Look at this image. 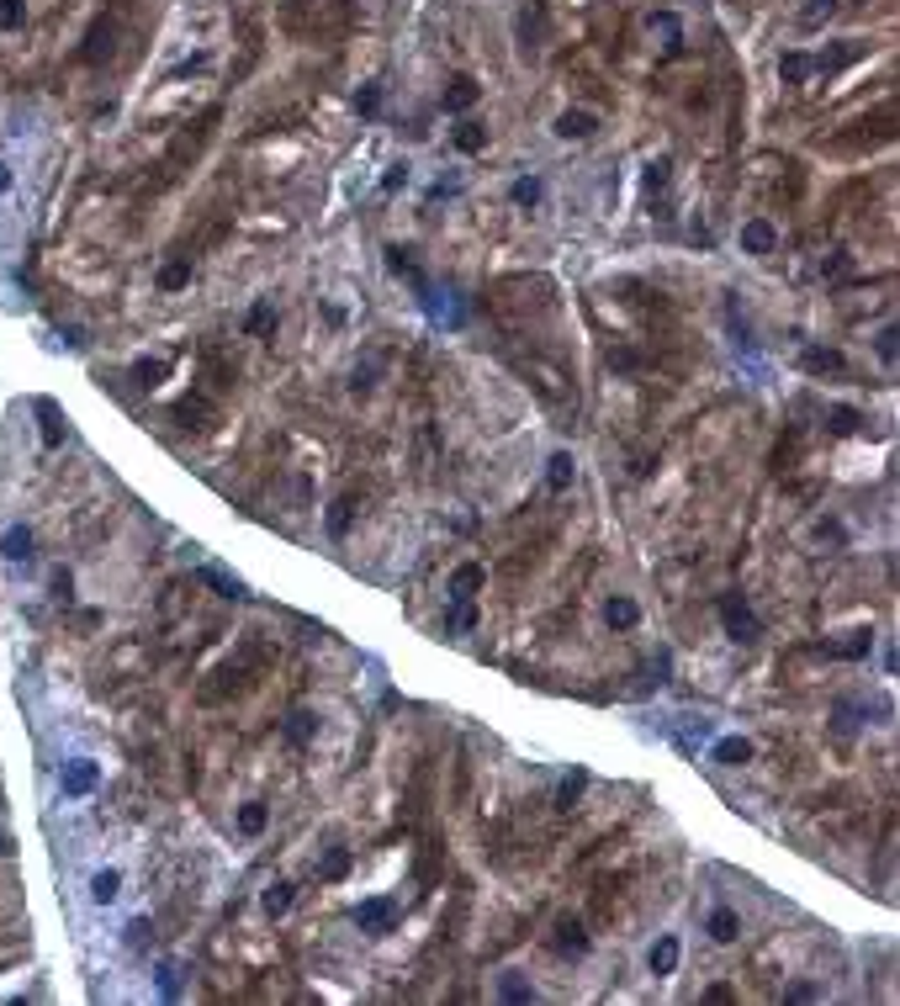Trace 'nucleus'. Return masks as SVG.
Masks as SVG:
<instances>
[{
  "instance_id": "obj_16",
  "label": "nucleus",
  "mask_w": 900,
  "mask_h": 1006,
  "mask_svg": "<svg viewBox=\"0 0 900 1006\" xmlns=\"http://www.w3.org/2000/svg\"><path fill=\"white\" fill-rule=\"evenodd\" d=\"M705 927H710V938H715V943H736V938H741V916H736L731 906H715Z\"/></svg>"
},
{
  "instance_id": "obj_31",
  "label": "nucleus",
  "mask_w": 900,
  "mask_h": 1006,
  "mask_svg": "<svg viewBox=\"0 0 900 1006\" xmlns=\"http://www.w3.org/2000/svg\"><path fill=\"white\" fill-rule=\"evenodd\" d=\"M265 821H271V811H265L260 800H249V805L238 811V831H244V837H260V831H265Z\"/></svg>"
},
{
  "instance_id": "obj_7",
  "label": "nucleus",
  "mask_w": 900,
  "mask_h": 1006,
  "mask_svg": "<svg viewBox=\"0 0 900 1006\" xmlns=\"http://www.w3.org/2000/svg\"><path fill=\"white\" fill-rule=\"evenodd\" d=\"M593 133H599V112H588V107H567L557 117V138H567V143H583Z\"/></svg>"
},
{
  "instance_id": "obj_37",
  "label": "nucleus",
  "mask_w": 900,
  "mask_h": 1006,
  "mask_svg": "<svg viewBox=\"0 0 900 1006\" xmlns=\"http://www.w3.org/2000/svg\"><path fill=\"white\" fill-rule=\"evenodd\" d=\"M832 11H837V0H810V5L800 11V27H821Z\"/></svg>"
},
{
  "instance_id": "obj_11",
  "label": "nucleus",
  "mask_w": 900,
  "mask_h": 1006,
  "mask_svg": "<svg viewBox=\"0 0 900 1006\" xmlns=\"http://www.w3.org/2000/svg\"><path fill=\"white\" fill-rule=\"evenodd\" d=\"M477 96H482V85H477L472 74H455V80L446 85V112H472Z\"/></svg>"
},
{
  "instance_id": "obj_14",
  "label": "nucleus",
  "mask_w": 900,
  "mask_h": 1006,
  "mask_svg": "<svg viewBox=\"0 0 900 1006\" xmlns=\"http://www.w3.org/2000/svg\"><path fill=\"white\" fill-rule=\"evenodd\" d=\"M710 758H715L721 769H741V763H752V742H747V736H721Z\"/></svg>"
},
{
  "instance_id": "obj_19",
  "label": "nucleus",
  "mask_w": 900,
  "mask_h": 1006,
  "mask_svg": "<svg viewBox=\"0 0 900 1006\" xmlns=\"http://www.w3.org/2000/svg\"><path fill=\"white\" fill-rule=\"evenodd\" d=\"M117 895H122V874H117V869H96V874H91V900H96V906H112Z\"/></svg>"
},
{
  "instance_id": "obj_3",
  "label": "nucleus",
  "mask_w": 900,
  "mask_h": 1006,
  "mask_svg": "<svg viewBox=\"0 0 900 1006\" xmlns=\"http://www.w3.org/2000/svg\"><path fill=\"white\" fill-rule=\"evenodd\" d=\"M736 244H741V254H757V260H763V254L779 249V228H774L768 218H747L741 234H736Z\"/></svg>"
},
{
  "instance_id": "obj_47",
  "label": "nucleus",
  "mask_w": 900,
  "mask_h": 1006,
  "mask_svg": "<svg viewBox=\"0 0 900 1006\" xmlns=\"http://www.w3.org/2000/svg\"><path fill=\"white\" fill-rule=\"evenodd\" d=\"M821 271H826V276H843V271H847V254H843V249H832V260H826Z\"/></svg>"
},
{
  "instance_id": "obj_26",
  "label": "nucleus",
  "mask_w": 900,
  "mask_h": 1006,
  "mask_svg": "<svg viewBox=\"0 0 900 1006\" xmlns=\"http://www.w3.org/2000/svg\"><path fill=\"white\" fill-rule=\"evenodd\" d=\"M646 27L668 38V43H662L668 54H678V48H683V32H678V16H673V11H652V21H646Z\"/></svg>"
},
{
  "instance_id": "obj_38",
  "label": "nucleus",
  "mask_w": 900,
  "mask_h": 1006,
  "mask_svg": "<svg viewBox=\"0 0 900 1006\" xmlns=\"http://www.w3.org/2000/svg\"><path fill=\"white\" fill-rule=\"evenodd\" d=\"M27 21V5L22 0H0V32H16Z\"/></svg>"
},
{
  "instance_id": "obj_48",
  "label": "nucleus",
  "mask_w": 900,
  "mask_h": 1006,
  "mask_svg": "<svg viewBox=\"0 0 900 1006\" xmlns=\"http://www.w3.org/2000/svg\"><path fill=\"white\" fill-rule=\"evenodd\" d=\"M0 191H11V170L5 165H0Z\"/></svg>"
},
{
  "instance_id": "obj_34",
  "label": "nucleus",
  "mask_w": 900,
  "mask_h": 1006,
  "mask_svg": "<svg viewBox=\"0 0 900 1006\" xmlns=\"http://www.w3.org/2000/svg\"><path fill=\"white\" fill-rule=\"evenodd\" d=\"M826 429H832V434H858V429H863V414H858V408H832V414H826Z\"/></svg>"
},
{
  "instance_id": "obj_39",
  "label": "nucleus",
  "mask_w": 900,
  "mask_h": 1006,
  "mask_svg": "<svg viewBox=\"0 0 900 1006\" xmlns=\"http://www.w3.org/2000/svg\"><path fill=\"white\" fill-rule=\"evenodd\" d=\"M472 625H477V609H472V604H450L446 631H472Z\"/></svg>"
},
{
  "instance_id": "obj_20",
  "label": "nucleus",
  "mask_w": 900,
  "mask_h": 1006,
  "mask_svg": "<svg viewBox=\"0 0 900 1006\" xmlns=\"http://www.w3.org/2000/svg\"><path fill=\"white\" fill-rule=\"evenodd\" d=\"M810 74H816V59H810V54H784V59H779V80H784V85H805Z\"/></svg>"
},
{
  "instance_id": "obj_35",
  "label": "nucleus",
  "mask_w": 900,
  "mask_h": 1006,
  "mask_svg": "<svg viewBox=\"0 0 900 1006\" xmlns=\"http://www.w3.org/2000/svg\"><path fill=\"white\" fill-rule=\"evenodd\" d=\"M376 107H382V85H360V90H355V112H360V117H376Z\"/></svg>"
},
{
  "instance_id": "obj_17",
  "label": "nucleus",
  "mask_w": 900,
  "mask_h": 1006,
  "mask_svg": "<svg viewBox=\"0 0 900 1006\" xmlns=\"http://www.w3.org/2000/svg\"><path fill=\"white\" fill-rule=\"evenodd\" d=\"M604 620H610V631H636L641 609H636V598H625V593H615V598L604 604Z\"/></svg>"
},
{
  "instance_id": "obj_13",
  "label": "nucleus",
  "mask_w": 900,
  "mask_h": 1006,
  "mask_svg": "<svg viewBox=\"0 0 900 1006\" xmlns=\"http://www.w3.org/2000/svg\"><path fill=\"white\" fill-rule=\"evenodd\" d=\"M281 736L291 742V747H307V742L318 736V715H313V710H291V715H286V726H281Z\"/></svg>"
},
{
  "instance_id": "obj_28",
  "label": "nucleus",
  "mask_w": 900,
  "mask_h": 1006,
  "mask_svg": "<svg viewBox=\"0 0 900 1006\" xmlns=\"http://www.w3.org/2000/svg\"><path fill=\"white\" fill-rule=\"evenodd\" d=\"M196 578H202V583H212V589L223 593V598H244V583H238L233 572H223V567H202Z\"/></svg>"
},
{
  "instance_id": "obj_27",
  "label": "nucleus",
  "mask_w": 900,
  "mask_h": 1006,
  "mask_svg": "<svg viewBox=\"0 0 900 1006\" xmlns=\"http://www.w3.org/2000/svg\"><path fill=\"white\" fill-rule=\"evenodd\" d=\"M583 789H588V773H583V769H572V773L562 778V784H557V811H572Z\"/></svg>"
},
{
  "instance_id": "obj_30",
  "label": "nucleus",
  "mask_w": 900,
  "mask_h": 1006,
  "mask_svg": "<svg viewBox=\"0 0 900 1006\" xmlns=\"http://www.w3.org/2000/svg\"><path fill=\"white\" fill-rule=\"evenodd\" d=\"M160 287L165 292H186L191 287V260H169L165 271H160Z\"/></svg>"
},
{
  "instance_id": "obj_6",
  "label": "nucleus",
  "mask_w": 900,
  "mask_h": 1006,
  "mask_svg": "<svg viewBox=\"0 0 900 1006\" xmlns=\"http://www.w3.org/2000/svg\"><path fill=\"white\" fill-rule=\"evenodd\" d=\"M800 365H805L810 376H843L847 356H843V350H832V345H805V350H800Z\"/></svg>"
},
{
  "instance_id": "obj_2",
  "label": "nucleus",
  "mask_w": 900,
  "mask_h": 1006,
  "mask_svg": "<svg viewBox=\"0 0 900 1006\" xmlns=\"http://www.w3.org/2000/svg\"><path fill=\"white\" fill-rule=\"evenodd\" d=\"M350 922L360 927V933H371V938H387L397 927V900H387V895H371V900H360L355 911H350Z\"/></svg>"
},
{
  "instance_id": "obj_22",
  "label": "nucleus",
  "mask_w": 900,
  "mask_h": 1006,
  "mask_svg": "<svg viewBox=\"0 0 900 1006\" xmlns=\"http://www.w3.org/2000/svg\"><path fill=\"white\" fill-rule=\"evenodd\" d=\"M271 329H276V302L260 297V302L249 307V318H244V334H271Z\"/></svg>"
},
{
  "instance_id": "obj_9",
  "label": "nucleus",
  "mask_w": 900,
  "mask_h": 1006,
  "mask_svg": "<svg viewBox=\"0 0 900 1006\" xmlns=\"http://www.w3.org/2000/svg\"><path fill=\"white\" fill-rule=\"evenodd\" d=\"M32 414L43 418V451H58V445H64V414H58V403L54 398H38Z\"/></svg>"
},
{
  "instance_id": "obj_42",
  "label": "nucleus",
  "mask_w": 900,
  "mask_h": 1006,
  "mask_svg": "<svg viewBox=\"0 0 900 1006\" xmlns=\"http://www.w3.org/2000/svg\"><path fill=\"white\" fill-rule=\"evenodd\" d=\"M668 170H673L668 159H652V165H646V191H662V185H668Z\"/></svg>"
},
{
  "instance_id": "obj_18",
  "label": "nucleus",
  "mask_w": 900,
  "mask_h": 1006,
  "mask_svg": "<svg viewBox=\"0 0 900 1006\" xmlns=\"http://www.w3.org/2000/svg\"><path fill=\"white\" fill-rule=\"evenodd\" d=\"M869 651H874V631H852L847 641H832L826 657H847V662H858V657H869Z\"/></svg>"
},
{
  "instance_id": "obj_46",
  "label": "nucleus",
  "mask_w": 900,
  "mask_h": 1006,
  "mask_svg": "<svg viewBox=\"0 0 900 1006\" xmlns=\"http://www.w3.org/2000/svg\"><path fill=\"white\" fill-rule=\"evenodd\" d=\"M149 933H154L149 922H127V948H143V943H149Z\"/></svg>"
},
{
  "instance_id": "obj_33",
  "label": "nucleus",
  "mask_w": 900,
  "mask_h": 1006,
  "mask_svg": "<svg viewBox=\"0 0 900 1006\" xmlns=\"http://www.w3.org/2000/svg\"><path fill=\"white\" fill-rule=\"evenodd\" d=\"M498 996H504V1002H535V985H530V980H519V975L508 969L504 980H498Z\"/></svg>"
},
{
  "instance_id": "obj_1",
  "label": "nucleus",
  "mask_w": 900,
  "mask_h": 1006,
  "mask_svg": "<svg viewBox=\"0 0 900 1006\" xmlns=\"http://www.w3.org/2000/svg\"><path fill=\"white\" fill-rule=\"evenodd\" d=\"M721 625H726V636H731L736 647H752L763 636V620L752 615V604L741 593H721Z\"/></svg>"
},
{
  "instance_id": "obj_36",
  "label": "nucleus",
  "mask_w": 900,
  "mask_h": 1006,
  "mask_svg": "<svg viewBox=\"0 0 900 1006\" xmlns=\"http://www.w3.org/2000/svg\"><path fill=\"white\" fill-rule=\"evenodd\" d=\"M896 340H900V334L890 329V323H885V329L874 334V350H879V360H885V365H896V356H900V345H896Z\"/></svg>"
},
{
  "instance_id": "obj_8",
  "label": "nucleus",
  "mask_w": 900,
  "mask_h": 1006,
  "mask_svg": "<svg viewBox=\"0 0 900 1006\" xmlns=\"http://www.w3.org/2000/svg\"><path fill=\"white\" fill-rule=\"evenodd\" d=\"M678 959H683V948H678V938H673V933H662L657 943L646 948V969H652L657 980H668V975H673V969H678Z\"/></svg>"
},
{
  "instance_id": "obj_21",
  "label": "nucleus",
  "mask_w": 900,
  "mask_h": 1006,
  "mask_svg": "<svg viewBox=\"0 0 900 1006\" xmlns=\"http://www.w3.org/2000/svg\"><path fill=\"white\" fill-rule=\"evenodd\" d=\"M450 143H455L461 154H482V149H488V127H477V122H461V127L450 133Z\"/></svg>"
},
{
  "instance_id": "obj_40",
  "label": "nucleus",
  "mask_w": 900,
  "mask_h": 1006,
  "mask_svg": "<svg viewBox=\"0 0 900 1006\" xmlns=\"http://www.w3.org/2000/svg\"><path fill=\"white\" fill-rule=\"evenodd\" d=\"M344 869H350V853H344V847H334V853L324 858V869H318V874H324V880H339Z\"/></svg>"
},
{
  "instance_id": "obj_10",
  "label": "nucleus",
  "mask_w": 900,
  "mask_h": 1006,
  "mask_svg": "<svg viewBox=\"0 0 900 1006\" xmlns=\"http://www.w3.org/2000/svg\"><path fill=\"white\" fill-rule=\"evenodd\" d=\"M551 943H557V953H577V959H583V953L593 948V938L583 933V922H577V916H562V922H557V938H551Z\"/></svg>"
},
{
  "instance_id": "obj_43",
  "label": "nucleus",
  "mask_w": 900,
  "mask_h": 1006,
  "mask_svg": "<svg viewBox=\"0 0 900 1006\" xmlns=\"http://www.w3.org/2000/svg\"><path fill=\"white\" fill-rule=\"evenodd\" d=\"M816 996H821V985H810V980H794L784 991V1002H816Z\"/></svg>"
},
{
  "instance_id": "obj_4",
  "label": "nucleus",
  "mask_w": 900,
  "mask_h": 1006,
  "mask_svg": "<svg viewBox=\"0 0 900 1006\" xmlns=\"http://www.w3.org/2000/svg\"><path fill=\"white\" fill-rule=\"evenodd\" d=\"M482 589H488V567L482 562H461L450 572V604H472Z\"/></svg>"
},
{
  "instance_id": "obj_12",
  "label": "nucleus",
  "mask_w": 900,
  "mask_h": 1006,
  "mask_svg": "<svg viewBox=\"0 0 900 1006\" xmlns=\"http://www.w3.org/2000/svg\"><path fill=\"white\" fill-rule=\"evenodd\" d=\"M127 376H133V382H138L143 392H154V387H160V382L169 376V365H165L160 356H138L133 365H127Z\"/></svg>"
},
{
  "instance_id": "obj_15",
  "label": "nucleus",
  "mask_w": 900,
  "mask_h": 1006,
  "mask_svg": "<svg viewBox=\"0 0 900 1006\" xmlns=\"http://www.w3.org/2000/svg\"><path fill=\"white\" fill-rule=\"evenodd\" d=\"M0 556H5V562H32V530H27V525H11V530L0 535Z\"/></svg>"
},
{
  "instance_id": "obj_41",
  "label": "nucleus",
  "mask_w": 900,
  "mask_h": 1006,
  "mask_svg": "<svg viewBox=\"0 0 900 1006\" xmlns=\"http://www.w3.org/2000/svg\"><path fill=\"white\" fill-rule=\"evenodd\" d=\"M160 996H169V1002L180 996V969L175 964H160Z\"/></svg>"
},
{
  "instance_id": "obj_25",
  "label": "nucleus",
  "mask_w": 900,
  "mask_h": 1006,
  "mask_svg": "<svg viewBox=\"0 0 900 1006\" xmlns=\"http://www.w3.org/2000/svg\"><path fill=\"white\" fill-rule=\"evenodd\" d=\"M291 900H297V890L286 885V880H276V885H265V895H260V906H265L271 916H286V911H291Z\"/></svg>"
},
{
  "instance_id": "obj_45",
  "label": "nucleus",
  "mask_w": 900,
  "mask_h": 1006,
  "mask_svg": "<svg viewBox=\"0 0 900 1006\" xmlns=\"http://www.w3.org/2000/svg\"><path fill=\"white\" fill-rule=\"evenodd\" d=\"M69 593H74V572H69V567H54V598L69 604Z\"/></svg>"
},
{
  "instance_id": "obj_32",
  "label": "nucleus",
  "mask_w": 900,
  "mask_h": 1006,
  "mask_svg": "<svg viewBox=\"0 0 900 1006\" xmlns=\"http://www.w3.org/2000/svg\"><path fill=\"white\" fill-rule=\"evenodd\" d=\"M350 520H355V498H339L334 509H329V535L344 540V535H350Z\"/></svg>"
},
{
  "instance_id": "obj_24",
  "label": "nucleus",
  "mask_w": 900,
  "mask_h": 1006,
  "mask_svg": "<svg viewBox=\"0 0 900 1006\" xmlns=\"http://www.w3.org/2000/svg\"><path fill=\"white\" fill-rule=\"evenodd\" d=\"M112 59V21H96L91 27V43H85V64Z\"/></svg>"
},
{
  "instance_id": "obj_23",
  "label": "nucleus",
  "mask_w": 900,
  "mask_h": 1006,
  "mask_svg": "<svg viewBox=\"0 0 900 1006\" xmlns=\"http://www.w3.org/2000/svg\"><path fill=\"white\" fill-rule=\"evenodd\" d=\"M572 472H577V467H572V456H567V451H557V456L546 461V487H551V493H567V487H572Z\"/></svg>"
},
{
  "instance_id": "obj_44",
  "label": "nucleus",
  "mask_w": 900,
  "mask_h": 1006,
  "mask_svg": "<svg viewBox=\"0 0 900 1006\" xmlns=\"http://www.w3.org/2000/svg\"><path fill=\"white\" fill-rule=\"evenodd\" d=\"M408 185V165L397 159V165H387V176H382V191H402Z\"/></svg>"
},
{
  "instance_id": "obj_5",
  "label": "nucleus",
  "mask_w": 900,
  "mask_h": 1006,
  "mask_svg": "<svg viewBox=\"0 0 900 1006\" xmlns=\"http://www.w3.org/2000/svg\"><path fill=\"white\" fill-rule=\"evenodd\" d=\"M58 784H64V795H74V800H80V795H91V789L101 784V769H96L91 758H69V763H64V773H58Z\"/></svg>"
},
{
  "instance_id": "obj_29",
  "label": "nucleus",
  "mask_w": 900,
  "mask_h": 1006,
  "mask_svg": "<svg viewBox=\"0 0 900 1006\" xmlns=\"http://www.w3.org/2000/svg\"><path fill=\"white\" fill-rule=\"evenodd\" d=\"M508 196H514V207H535V202L546 196V185H541V176H519Z\"/></svg>"
}]
</instances>
